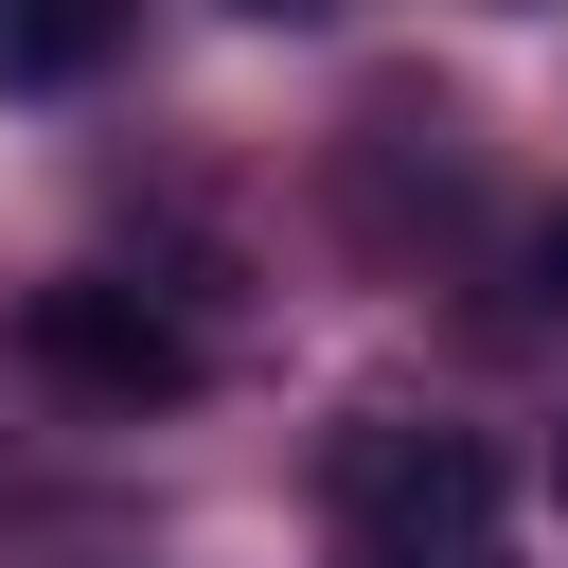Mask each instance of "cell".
Wrapping results in <instances>:
<instances>
[{
    "mask_svg": "<svg viewBox=\"0 0 568 568\" xmlns=\"http://www.w3.org/2000/svg\"><path fill=\"white\" fill-rule=\"evenodd\" d=\"M231 18H320V0H231Z\"/></svg>",
    "mask_w": 568,
    "mask_h": 568,
    "instance_id": "5",
    "label": "cell"
},
{
    "mask_svg": "<svg viewBox=\"0 0 568 568\" xmlns=\"http://www.w3.org/2000/svg\"><path fill=\"white\" fill-rule=\"evenodd\" d=\"M18 355L53 373V390H89V408H178L213 355H195V320L160 302V284H106V266H71V284H36L18 302Z\"/></svg>",
    "mask_w": 568,
    "mask_h": 568,
    "instance_id": "2",
    "label": "cell"
},
{
    "mask_svg": "<svg viewBox=\"0 0 568 568\" xmlns=\"http://www.w3.org/2000/svg\"><path fill=\"white\" fill-rule=\"evenodd\" d=\"M337 568H497V444L479 426H355L337 444Z\"/></svg>",
    "mask_w": 568,
    "mask_h": 568,
    "instance_id": "1",
    "label": "cell"
},
{
    "mask_svg": "<svg viewBox=\"0 0 568 568\" xmlns=\"http://www.w3.org/2000/svg\"><path fill=\"white\" fill-rule=\"evenodd\" d=\"M550 497H568V444H550Z\"/></svg>",
    "mask_w": 568,
    "mask_h": 568,
    "instance_id": "6",
    "label": "cell"
},
{
    "mask_svg": "<svg viewBox=\"0 0 568 568\" xmlns=\"http://www.w3.org/2000/svg\"><path fill=\"white\" fill-rule=\"evenodd\" d=\"M515 284H532V302L568 320V213H532V231H515Z\"/></svg>",
    "mask_w": 568,
    "mask_h": 568,
    "instance_id": "4",
    "label": "cell"
},
{
    "mask_svg": "<svg viewBox=\"0 0 568 568\" xmlns=\"http://www.w3.org/2000/svg\"><path fill=\"white\" fill-rule=\"evenodd\" d=\"M106 36H124V0H0V89H71V71H106Z\"/></svg>",
    "mask_w": 568,
    "mask_h": 568,
    "instance_id": "3",
    "label": "cell"
}]
</instances>
